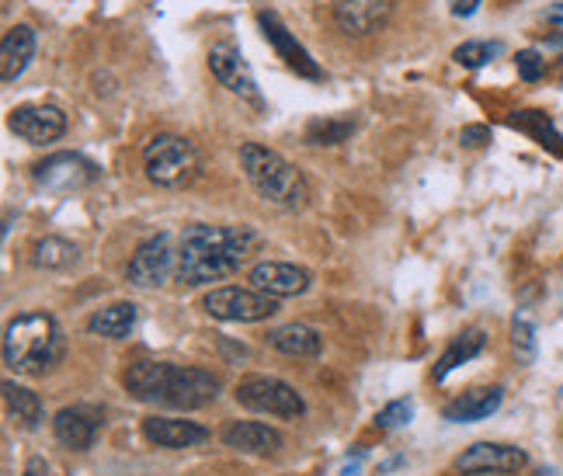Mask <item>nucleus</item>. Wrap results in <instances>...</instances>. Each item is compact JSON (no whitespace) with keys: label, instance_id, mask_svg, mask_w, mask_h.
<instances>
[{"label":"nucleus","instance_id":"2","mask_svg":"<svg viewBox=\"0 0 563 476\" xmlns=\"http://www.w3.org/2000/svg\"><path fill=\"white\" fill-rule=\"evenodd\" d=\"M122 386L140 403H154L167 410H199L220 397V379L199 365L175 362H136L129 365Z\"/></svg>","mask_w":563,"mask_h":476},{"label":"nucleus","instance_id":"13","mask_svg":"<svg viewBox=\"0 0 563 476\" xmlns=\"http://www.w3.org/2000/svg\"><path fill=\"white\" fill-rule=\"evenodd\" d=\"M526 452L515 445H501V442H476L470 445L463 456H456V469L481 476V473H518L526 469Z\"/></svg>","mask_w":563,"mask_h":476},{"label":"nucleus","instance_id":"34","mask_svg":"<svg viewBox=\"0 0 563 476\" xmlns=\"http://www.w3.org/2000/svg\"><path fill=\"white\" fill-rule=\"evenodd\" d=\"M25 476H49V466H46V460L32 456V460L25 463Z\"/></svg>","mask_w":563,"mask_h":476},{"label":"nucleus","instance_id":"22","mask_svg":"<svg viewBox=\"0 0 563 476\" xmlns=\"http://www.w3.org/2000/svg\"><path fill=\"white\" fill-rule=\"evenodd\" d=\"M136 328V307L133 302H112V307L98 310L91 320H88V331L91 334H101L108 341H122L129 337Z\"/></svg>","mask_w":563,"mask_h":476},{"label":"nucleus","instance_id":"30","mask_svg":"<svg viewBox=\"0 0 563 476\" xmlns=\"http://www.w3.org/2000/svg\"><path fill=\"white\" fill-rule=\"evenodd\" d=\"M511 334H515V352H518V358L522 362H532L536 358V331H532V323L526 320V317H518L515 320V328H511Z\"/></svg>","mask_w":563,"mask_h":476},{"label":"nucleus","instance_id":"32","mask_svg":"<svg viewBox=\"0 0 563 476\" xmlns=\"http://www.w3.org/2000/svg\"><path fill=\"white\" fill-rule=\"evenodd\" d=\"M460 140H463L466 146H484V143H490V129H487V125H466Z\"/></svg>","mask_w":563,"mask_h":476},{"label":"nucleus","instance_id":"6","mask_svg":"<svg viewBox=\"0 0 563 476\" xmlns=\"http://www.w3.org/2000/svg\"><path fill=\"white\" fill-rule=\"evenodd\" d=\"M233 397L241 407L254 410V414H268V418H286L296 421L307 414V403L296 394V386L282 383L275 376H244L236 383Z\"/></svg>","mask_w":563,"mask_h":476},{"label":"nucleus","instance_id":"17","mask_svg":"<svg viewBox=\"0 0 563 476\" xmlns=\"http://www.w3.org/2000/svg\"><path fill=\"white\" fill-rule=\"evenodd\" d=\"M223 442L236 452H244V456H275L286 445L282 439V431L262 424V421H233L227 424L223 431Z\"/></svg>","mask_w":563,"mask_h":476},{"label":"nucleus","instance_id":"8","mask_svg":"<svg viewBox=\"0 0 563 476\" xmlns=\"http://www.w3.org/2000/svg\"><path fill=\"white\" fill-rule=\"evenodd\" d=\"M175 272H178V254L170 247V233H157V236H150V241H143L125 268L129 283L136 289H161Z\"/></svg>","mask_w":563,"mask_h":476},{"label":"nucleus","instance_id":"27","mask_svg":"<svg viewBox=\"0 0 563 476\" xmlns=\"http://www.w3.org/2000/svg\"><path fill=\"white\" fill-rule=\"evenodd\" d=\"M355 133L352 119H313L307 125V143L310 146H338Z\"/></svg>","mask_w":563,"mask_h":476},{"label":"nucleus","instance_id":"25","mask_svg":"<svg viewBox=\"0 0 563 476\" xmlns=\"http://www.w3.org/2000/svg\"><path fill=\"white\" fill-rule=\"evenodd\" d=\"M484 348V331L481 328H473V331H463L456 341L449 344V352L439 358V365H435V379L442 383L452 369H456V365H463V362H470L476 352Z\"/></svg>","mask_w":563,"mask_h":476},{"label":"nucleus","instance_id":"26","mask_svg":"<svg viewBox=\"0 0 563 476\" xmlns=\"http://www.w3.org/2000/svg\"><path fill=\"white\" fill-rule=\"evenodd\" d=\"M32 262L38 268H67L77 262V247L70 241H63V236H46V241H38L32 247Z\"/></svg>","mask_w":563,"mask_h":476},{"label":"nucleus","instance_id":"23","mask_svg":"<svg viewBox=\"0 0 563 476\" xmlns=\"http://www.w3.org/2000/svg\"><path fill=\"white\" fill-rule=\"evenodd\" d=\"M4 403H8V414L18 428L35 431L42 424V400L32 394V389L18 386V383H4Z\"/></svg>","mask_w":563,"mask_h":476},{"label":"nucleus","instance_id":"33","mask_svg":"<svg viewBox=\"0 0 563 476\" xmlns=\"http://www.w3.org/2000/svg\"><path fill=\"white\" fill-rule=\"evenodd\" d=\"M476 8H481V0H449V11L456 18H470Z\"/></svg>","mask_w":563,"mask_h":476},{"label":"nucleus","instance_id":"9","mask_svg":"<svg viewBox=\"0 0 563 476\" xmlns=\"http://www.w3.org/2000/svg\"><path fill=\"white\" fill-rule=\"evenodd\" d=\"M95 178H98V167L80 154H53L35 167V185L46 191H56V195L80 191Z\"/></svg>","mask_w":563,"mask_h":476},{"label":"nucleus","instance_id":"4","mask_svg":"<svg viewBox=\"0 0 563 476\" xmlns=\"http://www.w3.org/2000/svg\"><path fill=\"white\" fill-rule=\"evenodd\" d=\"M241 164L244 175L254 185V191L262 195L265 202L278 206V209H302L310 199V185L302 178V170L296 164H289L275 150L262 146V143H244L241 146Z\"/></svg>","mask_w":563,"mask_h":476},{"label":"nucleus","instance_id":"5","mask_svg":"<svg viewBox=\"0 0 563 476\" xmlns=\"http://www.w3.org/2000/svg\"><path fill=\"white\" fill-rule=\"evenodd\" d=\"M199 154L185 136L175 133H161L146 143L143 150V170L146 178L161 185V188H185L199 178Z\"/></svg>","mask_w":563,"mask_h":476},{"label":"nucleus","instance_id":"7","mask_svg":"<svg viewBox=\"0 0 563 476\" xmlns=\"http://www.w3.org/2000/svg\"><path fill=\"white\" fill-rule=\"evenodd\" d=\"M202 310L216 320H227V323H257V320H268L272 313H278V299H272L268 292H257V289L223 286V289L206 292Z\"/></svg>","mask_w":563,"mask_h":476},{"label":"nucleus","instance_id":"35","mask_svg":"<svg viewBox=\"0 0 563 476\" xmlns=\"http://www.w3.org/2000/svg\"><path fill=\"white\" fill-rule=\"evenodd\" d=\"M543 18L553 21V25H563V4H550V8L543 11Z\"/></svg>","mask_w":563,"mask_h":476},{"label":"nucleus","instance_id":"16","mask_svg":"<svg viewBox=\"0 0 563 476\" xmlns=\"http://www.w3.org/2000/svg\"><path fill=\"white\" fill-rule=\"evenodd\" d=\"M101 431V414L91 407H63L53 418V435L59 445H67L74 452L91 449Z\"/></svg>","mask_w":563,"mask_h":476},{"label":"nucleus","instance_id":"12","mask_svg":"<svg viewBox=\"0 0 563 476\" xmlns=\"http://www.w3.org/2000/svg\"><path fill=\"white\" fill-rule=\"evenodd\" d=\"M397 0H334L331 11H334V21L344 35H373L379 32L389 14H394Z\"/></svg>","mask_w":563,"mask_h":476},{"label":"nucleus","instance_id":"21","mask_svg":"<svg viewBox=\"0 0 563 476\" xmlns=\"http://www.w3.org/2000/svg\"><path fill=\"white\" fill-rule=\"evenodd\" d=\"M268 344L292 358H317L323 352V337L307 323H282V328L268 331Z\"/></svg>","mask_w":563,"mask_h":476},{"label":"nucleus","instance_id":"15","mask_svg":"<svg viewBox=\"0 0 563 476\" xmlns=\"http://www.w3.org/2000/svg\"><path fill=\"white\" fill-rule=\"evenodd\" d=\"M313 275L299 265L289 262H262L251 268V289L268 292L272 299H286V296H302L310 289Z\"/></svg>","mask_w":563,"mask_h":476},{"label":"nucleus","instance_id":"28","mask_svg":"<svg viewBox=\"0 0 563 476\" xmlns=\"http://www.w3.org/2000/svg\"><path fill=\"white\" fill-rule=\"evenodd\" d=\"M494 56H501V42H463V46L452 53V59L466 70H481Z\"/></svg>","mask_w":563,"mask_h":476},{"label":"nucleus","instance_id":"10","mask_svg":"<svg viewBox=\"0 0 563 476\" xmlns=\"http://www.w3.org/2000/svg\"><path fill=\"white\" fill-rule=\"evenodd\" d=\"M209 70L212 77L223 84V88L236 98H244L251 104H262V95H257V84H254V74L244 63L241 49L233 46V42H216L209 49Z\"/></svg>","mask_w":563,"mask_h":476},{"label":"nucleus","instance_id":"11","mask_svg":"<svg viewBox=\"0 0 563 476\" xmlns=\"http://www.w3.org/2000/svg\"><path fill=\"white\" fill-rule=\"evenodd\" d=\"M8 125H11V133H18L25 143L46 146L67 133V115H63L56 104H21L11 112Z\"/></svg>","mask_w":563,"mask_h":476},{"label":"nucleus","instance_id":"24","mask_svg":"<svg viewBox=\"0 0 563 476\" xmlns=\"http://www.w3.org/2000/svg\"><path fill=\"white\" fill-rule=\"evenodd\" d=\"M508 122H511L515 129H522V133H529L539 146L550 150V154L563 157V136L556 133V125L550 122V115L532 112V108H526V112H515Z\"/></svg>","mask_w":563,"mask_h":476},{"label":"nucleus","instance_id":"1","mask_svg":"<svg viewBox=\"0 0 563 476\" xmlns=\"http://www.w3.org/2000/svg\"><path fill=\"white\" fill-rule=\"evenodd\" d=\"M257 247H262V236H257L251 226L195 223L181 233L178 278L191 289L223 283V278H230L233 272H241V265Z\"/></svg>","mask_w":563,"mask_h":476},{"label":"nucleus","instance_id":"29","mask_svg":"<svg viewBox=\"0 0 563 476\" xmlns=\"http://www.w3.org/2000/svg\"><path fill=\"white\" fill-rule=\"evenodd\" d=\"M410 418H415V407H410V400H394V403H386L376 414V424L383 431H389V428H404Z\"/></svg>","mask_w":563,"mask_h":476},{"label":"nucleus","instance_id":"20","mask_svg":"<svg viewBox=\"0 0 563 476\" xmlns=\"http://www.w3.org/2000/svg\"><path fill=\"white\" fill-rule=\"evenodd\" d=\"M501 403H505V389H501V386H487V389H470V394L456 397V400H452V403L442 410V414H445V421H452V424H470V421H484V418H490Z\"/></svg>","mask_w":563,"mask_h":476},{"label":"nucleus","instance_id":"14","mask_svg":"<svg viewBox=\"0 0 563 476\" xmlns=\"http://www.w3.org/2000/svg\"><path fill=\"white\" fill-rule=\"evenodd\" d=\"M257 25H262L265 38L275 46L278 59H286V67H289V70H296L299 77H307V80H320V77H323L320 67L313 63V56L299 46L296 35H292L286 25H282V18H278L275 11H257Z\"/></svg>","mask_w":563,"mask_h":476},{"label":"nucleus","instance_id":"18","mask_svg":"<svg viewBox=\"0 0 563 476\" xmlns=\"http://www.w3.org/2000/svg\"><path fill=\"white\" fill-rule=\"evenodd\" d=\"M143 439L157 449H191L202 445L209 439V431L195 421H181V418H146L143 421Z\"/></svg>","mask_w":563,"mask_h":476},{"label":"nucleus","instance_id":"3","mask_svg":"<svg viewBox=\"0 0 563 476\" xmlns=\"http://www.w3.org/2000/svg\"><path fill=\"white\" fill-rule=\"evenodd\" d=\"M63 358V331L49 313H21L4 331V365L18 376H46Z\"/></svg>","mask_w":563,"mask_h":476},{"label":"nucleus","instance_id":"31","mask_svg":"<svg viewBox=\"0 0 563 476\" xmlns=\"http://www.w3.org/2000/svg\"><path fill=\"white\" fill-rule=\"evenodd\" d=\"M515 67H518V77L529 80V84H536L539 77H543L547 63H543V56H539L536 49H522V53L515 56Z\"/></svg>","mask_w":563,"mask_h":476},{"label":"nucleus","instance_id":"19","mask_svg":"<svg viewBox=\"0 0 563 476\" xmlns=\"http://www.w3.org/2000/svg\"><path fill=\"white\" fill-rule=\"evenodd\" d=\"M32 56H35V32H32V25L8 29L4 42H0V77H4V84H14L21 74H25Z\"/></svg>","mask_w":563,"mask_h":476}]
</instances>
